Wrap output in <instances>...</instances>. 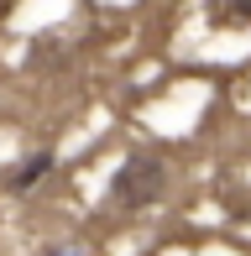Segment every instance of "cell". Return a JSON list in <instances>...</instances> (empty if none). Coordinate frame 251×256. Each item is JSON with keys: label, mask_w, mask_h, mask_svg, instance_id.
I'll use <instances>...</instances> for the list:
<instances>
[{"label": "cell", "mask_w": 251, "mask_h": 256, "mask_svg": "<svg viewBox=\"0 0 251 256\" xmlns=\"http://www.w3.org/2000/svg\"><path fill=\"white\" fill-rule=\"evenodd\" d=\"M168 194V162L157 152H131L120 172L110 178V204L116 209H146Z\"/></svg>", "instance_id": "6da1fadb"}, {"label": "cell", "mask_w": 251, "mask_h": 256, "mask_svg": "<svg viewBox=\"0 0 251 256\" xmlns=\"http://www.w3.org/2000/svg\"><path fill=\"white\" fill-rule=\"evenodd\" d=\"M52 168H58V162H52V152H37V157L26 162V168L16 172V178H10V194H32V188H37V183L48 178Z\"/></svg>", "instance_id": "7a4b0ae2"}, {"label": "cell", "mask_w": 251, "mask_h": 256, "mask_svg": "<svg viewBox=\"0 0 251 256\" xmlns=\"http://www.w3.org/2000/svg\"><path fill=\"white\" fill-rule=\"evenodd\" d=\"M220 16H225V21H236V26H246V21H251V0H225Z\"/></svg>", "instance_id": "3957f363"}, {"label": "cell", "mask_w": 251, "mask_h": 256, "mask_svg": "<svg viewBox=\"0 0 251 256\" xmlns=\"http://www.w3.org/2000/svg\"><path fill=\"white\" fill-rule=\"evenodd\" d=\"M48 256H78V251H63V246H58V251H48Z\"/></svg>", "instance_id": "277c9868"}]
</instances>
